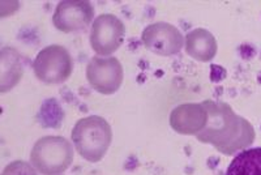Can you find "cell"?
<instances>
[{"mask_svg":"<svg viewBox=\"0 0 261 175\" xmlns=\"http://www.w3.org/2000/svg\"><path fill=\"white\" fill-rule=\"evenodd\" d=\"M37 79L48 85L65 83L73 72V60L68 50L60 45H51L37 54L33 62Z\"/></svg>","mask_w":261,"mask_h":175,"instance_id":"obj_4","label":"cell"},{"mask_svg":"<svg viewBox=\"0 0 261 175\" xmlns=\"http://www.w3.org/2000/svg\"><path fill=\"white\" fill-rule=\"evenodd\" d=\"M208 122L196 139L211 144L225 156H232L248 148L255 140V128L247 119L237 115L225 102L204 101Z\"/></svg>","mask_w":261,"mask_h":175,"instance_id":"obj_1","label":"cell"},{"mask_svg":"<svg viewBox=\"0 0 261 175\" xmlns=\"http://www.w3.org/2000/svg\"><path fill=\"white\" fill-rule=\"evenodd\" d=\"M4 175H38L36 167L25 161H13L3 170Z\"/></svg>","mask_w":261,"mask_h":175,"instance_id":"obj_13","label":"cell"},{"mask_svg":"<svg viewBox=\"0 0 261 175\" xmlns=\"http://www.w3.org/2000/svg\"><path fill=\"white\" fill-rule=\"evenodd\" d=\"M124 72L114 57H94L86 65V80L95 92L105 95L114 94L122 86Z\"/></svg>","mask_w":261,"mask_h":175,"instance_id":"obj_6","label":"cell"},{"mask_svg":"<svg viewBox=\"0 0 261 175\" xmlns=\"http://www.w3.org/2000/svg\"><path fill=\"white\" fill-rule=\"evenodd\" d=\"M72 143L79 155L89 162H99L113 141L110 124L102 116L81 118L72 130Z\"/></svg>","mask_w":261,"mask_h":175,"instance_id":"obj_2","label":"cell"},{"mask_svg":"<svg viewBox=\"0 0 261 175\" xmlns=\"http://www.w3.org/2000/svg\"><path fill=\"white\" fill-rule=\"evenodd\" d=\"M73 146L63 136H43L30 152V163L43 175H60L73 162Z\"/></svg>","mask_w":261,"mask_h":175,"instance_id":"obj_3","label":"cell"},{"mask_svg":"<svg viewBox=\"0 0 261 175\" xmlns=\"http://www.w3.org/2000/svg\"><path fill=\"white\" fill-rule=\"evenodd\" d=\"M125 27L123 21L115 15L103 13L92 22L90 46L99 57H109L123 45Z\"/></svg>","mask_w":261,"mask_h":175,"instance_id":"obj_5","label":"cell"},{"mask_svg":"<svg viewBox=\"0 0 261 175\" xmlns=\"http://www.w3.org/2000/svg\"><path fill=\"white\" fill-rule=\"evenodd\" d=\"M94 21V7L86 0H64L58 3L53 22L59 32L74 33L89 27Z\"/></svg>","mask_w":261,"mask_h":175,"instance_id":"obj_8","label":"cell"},{"mask_svg":"<svg viewBox=\"0 0 261 175\" xmlns=\"http://www.w3.org/2000/svg\"><path fill=\"white\" fill-rule=\"evenodd\" d=\"M186 53L197 62H211L217 54V41L209 30L197 28L188 33L184 38Z\"/></svg>","mask_w":261,"mask_h":175,"instance_id":"obj_10","label":"cell"},{"mask_svg":"<svg viewBox=\"0 0 261 175\" xmlns=\"http://www.w3.org/2000/svg\"><path fill=\"white\" fill-rule=\"evenodd\" d=\"M141 41L146 50L161 57L175 55L184 46V37L180 30L165 21L148 25L141 33Z\"/></svg>","mask_w":261,"mask_h":175,"instance_id":"obj_7","label":"cell"},{"mask_svg":"<svg viewBox=\"0 0 261 175\" xmlns=\"http://www.w3.org/2000/svg\"><path fill=\"white\" fill-rule=\"evenodd\" d=\"M225 175H261V146L239 152Z\"/></svg>","mask_w":261,"mask_h":175,"instance_id":"obj_11","label":"cell"},{"mask_svg":"<svg viewBox=\"0 0 261 175\" xmlns=\"http://www.w3.org/2000/svg\"><path fill=\"white\" fill-rule=\"evenodd\" d=\"M208 122V113L201 104H183L176 106L170 115V126L175 132L197 136Z\"/></svg>","mask_w":261,"mask_h":175,"instance_id":"obj_9","label":"cell"},{"mask_svg":"<svg viewBox=\"0 0 261 175\" xmlns=\"http://www.w3.org/2000/svg\"><path fill=\"white\" fill-rule=\"evenodd\" d=\"M20 55L15 48L6 47L2 50V81H0V89L6 93L7 90L12 89L18 83L24 68L20 63Z\"/></svg>","mask_w":261,"mask_h":175,"instance_id":"obj_12","label":"cell"}]
</instances>
